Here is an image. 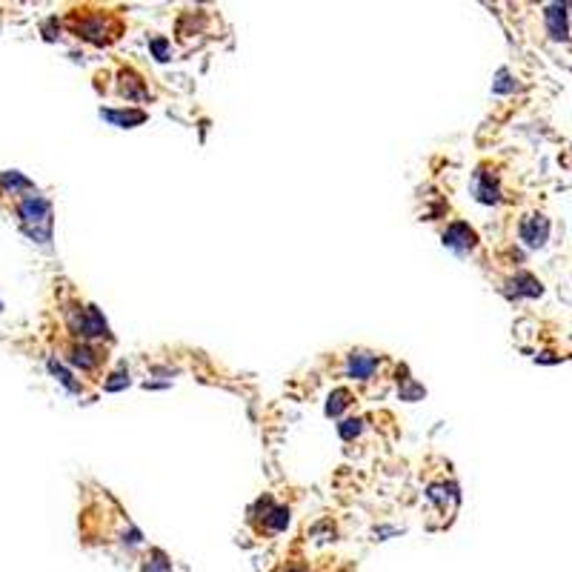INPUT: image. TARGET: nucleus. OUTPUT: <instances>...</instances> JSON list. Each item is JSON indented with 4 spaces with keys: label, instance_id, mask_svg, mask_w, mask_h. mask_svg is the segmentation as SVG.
Wrapping results in <instances>:
<instances>
[{
    "label": "nucleus",
    "instance_id": "nucleus-9",
    "mask_svg": "<svg viewBox=\"0 0 572 572\" xmlns=\"http://www.w3.org/2000/svg\"><path fill=\"white\" fill-rule=\"evenodd\" d=\"M103 118H109V121H114V123H141L146 114L143 112H103Z\"/></svg>",
    "mask_w": 572,
    "mask_h": 572
},
{
    "label": "nucleus",
    "instance_id": "nucleus-11",
    "mask_svg": "<svg viewBox=\"0 0 572 572\" xmlns=\"http://www.w3.org/2000/svg\"><path fill=\"white\" fill-rule=\"evenodd\" d=\"M286 572H307V569H300V566H292V569H286Z\"/></svg>",
    "mask_w": 572,
    "mask_h": 572
},
{
    "label": "nucleus",
    "instance_id": "nucleus-3",
    "mask_svg": "<svg viewBox=\"0 0 572 572\" xmlns=\"http://www.w3.org/2000/svg\"><path fill=\"white\" fill-rule=\"evenodd\" d=\"M378 369V358L372 352H352L347 358V375L358 380H369Z\"/></svg>",
    "mask_w": 572,
    "mask_h": 572
},
{
    "label": "nucleus",
    "instance_id": "nucleus-6",
    "mask_svg": "<svg viewBox=\"0 0 572 572\" xmlns=\"http://www.w3.org/2000/svg\"><path fill=\"white\" fill-rule=\"evenodd\" d=\"M69 360L74 367H81V369H92L94 364H98V352H92L89 347H83V343H72V347H69Z\"/></svg>",
    "mask_w": 572,
    "mask_h": 572
},
{
    "label": "nucleus",
    "instance_id": "nucleus-7",
    "mask_svg": "<svg viewBox=\"0 0 572 572\" xmlns=\"http://www.w3.org/2000/svg\"><path fill=\"white\" fill-rule=\"evenodd\" d=\"M141 572H172V561L163 555L161 549H152L146 561H143V569Z\"/></svg>",
    "mask_w": 572,
    "mask_h": 572
},
{
    "label": "nucleus",
    "instance_id": "nucleus-2",
    "mask_svg": "<svg viewBox=\"0 0 572 572\" xmlns=\"http://www.w3.org/2000/svg\"><path fill=\"white\" fill-rule=\"evenodd\" d=\"M544 21H547V32H549L552 41H566V37H569L566 6H561V3H552V6H547V12H544Z\"/></svg>",
    "mask_w": 572,
    "mask_h": 572
},
{
    "label": "nucleus",
    "instance_id": "nucleus-1",
    "mask_svg": "<svg viewBox=\"0 0 572 572\" xmlns=\"http://www.w3.org/2000/svg\"><path fill=\"white\" fill-rule=\"evenodd\" d=\"M521 241L527 243V246H544L547 243V238H549V221L544 218V215H527L524 221H521Z\"/></svg>",
    "mask_w": 572,
    "mask_h": 572
},
{
    "label": "nucleus",
    "instance_id": "nucleus-4",
    "mask_svg": "<svg viewBox=\"0 0 572 572\" xmlns=\"http://www.w3.org/2000/svg\"><path fill=\"white\" fill-rule=\"evenodd\" d=\"M444 243L452 246V249H458V252H467V249H472V246H475V232H472L467 223L458 221V223H452V226L447 229Z\"/></svg>",
    "mask_w": 572,
    "mask_h": 572
},
{
    "label": "nucleus",
    "instance_id": "nucleus-10",
    "mask_svg": "<svg viewBox=\"0 0 572 572\" xmlns=\"http://www.w3.org/2000/svg\"><path fill=\"white\" fill-rule=\"evenodd\" d=\"M347 398H349V392H347V389H338V392H335V395L329 398V407H327V412H329V415H338V412H340L343 407H347V404H349V400H347Z\"/></svg>",
    "mask_w": 572,
    "mask_h": 572
},
{
    "label": "nucleus",
    "instance_id": "nucleus-8",
    "mask_svg": "<svg viewBox=\"0 0 572 572\" xmlns=\"http://www.w3.org/2000/svg\"><path fill=\"white\" fill-rule=\"evenodd\" d=\"M512 286H518V295H527V298H535L541 295V283L532 278V275H518V278H512Z\"/></svg>",
    "mask_w": 572,
    "mask_h": 572
},
{
    "label": "nucleus",
    "instance_id": "nucleus-5",
    "mask_svg": "<svg viewBox=\"0 0 572 572\" xmlns=\"http://www.w3.org/2000/svg\"><path fill=\"white\" fill-rule=\"evenodd\" d=\"M475 195L484 203H495L498 201V181H495L489 172H478V175H475Z\"/></svg>",
    "mask_w": 572,
    "mask_h": 572
}]
</instances>
